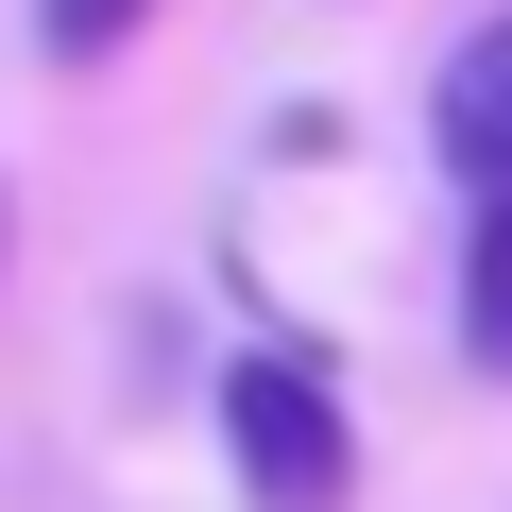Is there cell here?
Segmentation results:
<instances>
[{
  "label": "cell",
  "mask_w": 512,
  "mask_h": 512,
  "mask_svg": "<svg viewBox=\"0 0 512 512\" xmlns=\"http://www.w3.org/2000/svg\"><path fill=\"white\" fill-rule=\"evenodd\" d=\"M222 444H239V495L256 512H342L359 495V427H342L325 359H291V342L222 359Z\"/></svg>",
  "instance_id": "cell-1"
},
{
  "label": "cell",
  "mask_w": 512,
  "mask_h": 512,
  "mask_svg": "<svg viewBox=\"0 0 512 512\" xmlns=\"http://www.w3.org/2000/svg\"><path fill=\"white\" fill-rule=\"evenodd\" d=\"M427 137H444V171H461V188H512V18L444 52V86H427Z\"/></svg>",
  "instance_id": "cell-2"
},
{
  "label": "cell",
  "mask_w": 512,
  "mask_h": 512,
  "mask_svg": "<svg viewBox=\"0 0 512 512\" xmlns=\"http://www.w3.org/2000/svg\"><path fill=\"white\" fill-rule=\"evenodd\" d=\"M461 359L512 393V188H478V222H461Z\"/></svg>",
  "instance_id": "cell-3"
},
{
  "label": "cell",
  "mask_w": 512,
  "mask_h": 512,
  "mask_svg": "<svg viewBox=\"0 0 512 512\" xmlns=\"http://www.w3.org/2000/svg\"><path fill=\"white\" fill-rule=\"evenodd\" d=\"M137 18H154V0H35V35H52V52H69V69H103V52H120V35H137Z\"/></svg>",
  "instance_id": "cell-4"
}]
</instances>
